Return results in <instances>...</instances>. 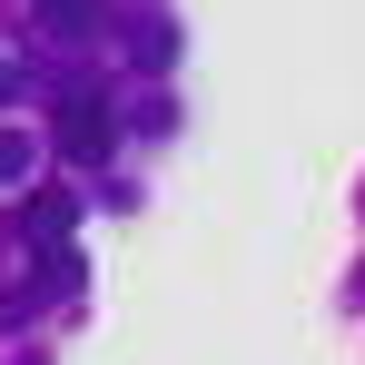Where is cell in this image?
I'll use <instances>...</instances> for the list:
<instances>
[{
  "label": "cell",
  "mask_w": 365,
  "mask_h": 365,
  "mask_svg": "<svg viewBox=\"0 0 365 365\" xmlns=\"http://www.w3.org/2000/svg\"><path fill=\"white\" fill-rule=\"evenodd\" d=\"M10 99H20V60L0 50V109H10Z\"/></svg>",
  "instance_id": "5"
},
{
  "label": "cell",
  "mask_w": 365,
  "mask_h": 365,
  "mask_svg": "<svg viewBox=\"0 0 365 365\" xmlns=\"http://www.w3.org/2000/svg\"><path fill=\"white\" fill-rule=\"evenodd\" d=\"M69 227H79V207H69L60 187H40V197H20V217H10V237H20V247H60Z\"/></svg>",
  "instance_id": "2"
},
{
  "label": "cell",
  "mask_w": 365,
  "mask_h": 365,
  "mask_svg": "<svg viewBox=\"0 0 365 365\" xmlns=\"http://www.w3.org/2000/svg\"><path fill=\"white\" fill-rule=\"evenodd\" d=\"M50 138H60V158H109V148H119V119H109L99 89H69L60 119H50Z\"/></svg>",
  "instance_id": "1"
},
{
  "label": "cell",
  "mask_w": 365,
  "mask_h": 365,
  "mask_svg": "<svg viewBox=\"0 0 365 365\" xmlns=\"http://www.w3.org/2000/svg\"><path fill=\"white\" fill-rule=\"evenodd\" d=\"M30 20H40L50 40H99V30H109L99 0H30Z\"/></svg>",
  "instance_id": "3"
},
{
  "label": "cell",
  "mask_w": 365,
  "mask_h": 365,
  "mask_svg": "<svg viewBox=\"0 0 365 365\" xmlns=\"http://www.w3.org/2000/svg\"><path fill=\"white\" fill-rule=\"evenodd\" d=\"M356 306H365V277H356Z\"/></svg>",
  "instance_id": "6"
},
{
  "label": "cell",
  "mask_w": 365,
  "mask_h": 365,
  "mask_svg": "<svg viewBox=\"0 0 365 365\" xmlns=\"http://www.w3.org/2000/svg\"><path fill=\"white\" fill-rule=\"evenodd\" d=\"M30 168H40V138L30 128H0V187H30Z\"/></svg>",
  "instance_id": "4"
}]
</instances>
